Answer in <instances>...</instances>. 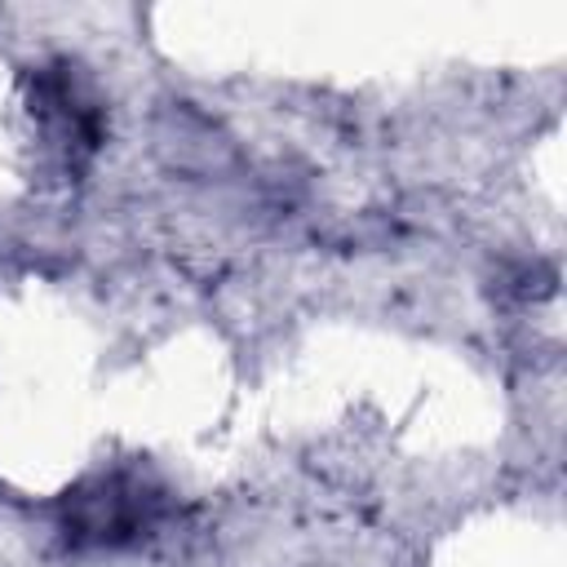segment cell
Instances as JSON below:
<instances>
[{
	"mask_svg": "<svg viewBox=\"0 0 567 567\" xmlns=\"http://www.w3.org/2000/svg\"><path fill=\"white\" fill-rule=\"evenodd\" d=\"M31 120L40 128L44 155L62 177H80L102 146V106L89 80L71 62L35 66L31 75Z\"/></svg>",
	"mask_w": 567,
	"mask_h": 567,
	"instance_id": "cell-2",
	"label": "cell"
},
{
	"mask_svg": "<svg viewBox=\"0 0 567 567\" xmlns=\"http://www.w3.org/2000/svg\"><path fill=\"white\" fill-rule=\"evenodd\" d=\"M168 514L164 487L142 470H111L84 478L58 505V540L71 554H120L146 545Z\"/></svg>",
	"mask_w": 567,
	"mask_h": 567,
	"instance_id": "cell-1",
	"label": "cell"
}]
</instances>
